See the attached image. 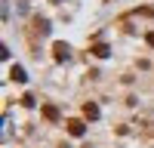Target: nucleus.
Instances as JSON below:
<instances>
[{"label":"nucleus","mask_w":154,"mask_h":148,"mask_svg":"<svg viewBox=\"0 0 154 148\" xmlns=\"http://www.w3.org/2000/svg\"><path fill=\"white\" fill-rule=\"evenodd\" d=\"M71 133H74V136H83V123L74 120V123H71Z\"/></svg>","instance_id":"nucleus-1"}]
</instances>
